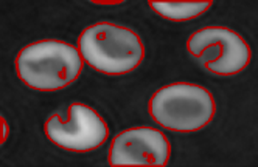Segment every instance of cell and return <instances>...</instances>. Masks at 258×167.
<instances>
[{
    "label": "cell",
    "mask_w": 258,
    "mask_h": 167,
    "mask_svg": "<svg viewBox=\"0 0 258 167\" xmlns=\"http://www.w3.org/2000/svg\"><path fill=\"white\" fill-rule=\"evenodd\" d=\"M83 64L84 59L77 47L62 41H39L21 50L16 70L30 88L54 91L75 82Z\"/></svg>",
    "instance_id": "cell-1"
},
{
    "label": "cell",
    "mask_w": 258,
    "mask_h": 167,
    "mask_svg": "<svg viewBox=\"0 0 258 167\" xmlns=\"http://www.w3.org/2000/svg\"><path fill=\"white\" fill-rule=\"evenodd\" d=\"M78 47L83 59L104 74H126L145 58L140 37L133 30L109 22L87 27L80 36Z\"/></svg>",
    "instance_id": "cell-2"
},
{
    "label": "cell",
    "mask_w": 258,
    "mask_h": 167,
    "mask_svg": "<svg viewBox=\"0 0 258 167\" xmlns=\"http://www.w3.org/2000/svg\"><path fill=\"white\" fill-rule=\"evenodd\" d=\"M150 115L162 127L190 133L204 128L215 116L212 93L196 84L176 82L157 90L150 99Z\"/></svg>",
    "instance_id": "cell-3"
},
{
    "label": "cell",
    "mask_w": 258,
    "mask_h": 167,
    "mask_svg": "<svg viewBox=\"0 0 258 167\" xmlns=\"http://www.w3.org/2000/svg\"><path fill=\"white\" fill-rule=\"evenodd\" d=\"M193 58L219 76H232L250 62V48L238 33L224 27H206L193 33L187 41Z\"/></svg>",
    "instance_id": "cell-4"
},
{
    "label": "cell",
    "mask_w": 258,
    "mask_h": 167,
    "mask_svg": "<svg viewBox=\"0 0 258 167\" xmlns=\"http://www.w3.org/2000/svg\"><path fill=\"white\" fill-rule=\"evenodd\" d=\"M51 142L70 152H90L98 148L109 136L104 119L94 108L73 102L69 108V119L51 115L44 125Z\"/></svg>",
    "instance_id": "cell-5"
},
{
    "label": "cell",
    "mask_w": 258,
    "mask_h": 167,
    "mask_svg": "<svg viewBox=\"0 0 258 167\" xmlns=\"http://www.w3.org/2000/svg\"><path fill=\"white\" fill-rule=\"evenodd\" d=\"M171 145L162 132L153 127H134L118 133L109 148V164L163 167L170 161Z\"/></svg>",
    "instance_id": "cell-6"
},
{
    "label": "cell",
    "mask_w": 258,
    "mask_h": 167,
    "mask_svg": "<svg viewBox=\"0 0 258 167\" xmlns=\"http://www.w3.org/2000/svg\"><path fill=\"white\" fill-rule=\"evenodd\" d=\"M212 5V0H201V2H195V0H190V2H154L151 0L150 2V7L157 14L173 22L190 21V19L204 14Z\"/></svg>",
    "instance_id": "cell-7"
},
{
    "label": "cell",
    "mask_w": 258,
    "mask_h": 167,
    "mask_svg": "<svg viewBox=\"0 0 258 167\" xmlns=\"http://www.w3.org/2000/svg\"><path fill=\"white\" fill-rule=\"evenodd\" d=\"M8 132H10V128H8V122L5 121V118L2 116V144H5L7 138H8Z\"/></svg>",
    "instance_id": "cell-8"
},
{
    "label": "cell",
    "mask_w": 258,
    "mask_h": 167,
    "mask_svg": "<svg viewBox=\"0 0 258 167\" xmlns=\"http://www.w3.org/2000/svg\"><path fill=\"white\" fill-rule=\"evenodd\" d=\"M94 4H100V5H118L121 2H94Z\"/></svg>",
    "instance_id": "cell-9"
}]
</instances>
